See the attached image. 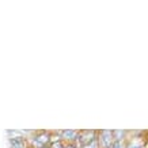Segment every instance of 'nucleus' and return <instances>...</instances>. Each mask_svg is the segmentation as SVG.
Returning <instances> with one entry per match:
<instances>
[{
    "instance_id": "obj_1",
    "label": "nucleus",
    "mask_w": 148,
    "mask_h": 148,
    "mask_svg": "<svg viewBox=\"0 0 148 148\" xmlns=\"http://www.w3.org/2000/svg\"><path fill=\"white\" fill-rule=\"evenodd\" d=\"M52 141V135L49 132H38L33 136L32 143H29L30 148H46Z\"/></svg>"
},
{
    "instance_id": "obj_2",
    "label": "nucleus",
    "mask_w": 148,
    "mask_h": 148,
    "mask_svg": "<svg viewBox=\"0 0 148 148\" xmlns=\"http://www.w3.org/2000/svg\"><path fill=\"white\" fill-rule=\"evenodd\" d=\"M98 141L101 148H112L116 139L112 130H99L98 132Z\"/></svg>"
},
{
    "instance_id": "obj_3",
    "label": "nucleus",
    "mask_w": 148,
    "mask_h": 148,
    "mask_svg": "<svg viewBox=\"0 0 148 148\" xmlns=\"http://www.w3.org/2000/svg\"><path fill=\"white\" fill-rule=\"evenodd\" d=\"M98 136L97 130H79L77 133V139H76V144L79 148H83L86 144H88L91 140H94Z\"/></svg>"
},
{
    "instance_id": "obj_4",
    "label": "nucleus",
    "mask_w": 148,
    "mask_h": 148,
    "mask_svg": "<svg viewBox=\"0 0 148 148\" xmlns=\"http://www.w3.org/2000/svg\"><path fill=\"white\" fill-rule=\"evenodd\" d=\"M10 145L11 148H30L29 141L22 136H14L10 139Z\"/></svg>"
},
{
    "instance_id": "obj_5",
    "label": "nucleus",
    "mask_w": 148,
    "mask_h": 148,
    "mask_svg": "<svg viewBox=\"0 0 148 148\" xmlns=\"http://www.w3.org/2000/svg\"><path fill=\"white\" fill-rule=\"evenodd\" d=\"M58 133H60V136H61L60 139L64 140V143H65V141H76L79 130L67 129V130H61V132H58Z\"/></svg>"
},
{
    "instance_id": "obj_6",
    "label": "nucleus",
    "mask_w": 148,
    "mask_h": 148,
    "mask_svg": "<svg viewBox=\"0 0 148 148\" xmlns=\"http://www.w3.org/2000/svg\"><path fill=\"white\" fill-rule=\"evenodd\" d=\"M64 145V141L60 137H56V139H53L52 137V141H50L49 144V148H63Z\"/></svg>"
},
{
    "instance_id": "obj_7",
    "label": "nucleus",
    "mask_w": 148,
    "mask_h": 148,
    "mask_svg": "<svg viewBox=\"0 0 148 148\" xmlns=\"http://www.w3.org/2000/svg\"><path fill=\"white\" fill-rule=\"evenodd\" d=\"M83 148H99V141H98V136L94 140H91L88 144H86Z\"/></svg>"
},
{
    "instance_id": "obj_8",
    "label": "nucleus",
    "mask_w": 148,
    "mask_h": 148,
    "mask_svg": "<svg viewBox=\"0 0 148 148\" xmlns=\"http://www.w3.org/2000/svg\"><path fill=\"white\" fill-rule=\"evenodd\" d=\"M63 148H79V147H77L76 141H65Z\"/></svg>"
},
{
    "instance_id": "obj_9",
    "label": "nucleus",
    "mask_w": 148,
    "mask_h": 148,
    "mask_svg": "<svg viewBox=\"0 0 148 148\" xmlns=\"http://www.w3.org/2000/svg\"><path fill=\"white\" fill-rule=\"evenodd\" d=\"M112 148H122V144H121V141H114V144H113V147Z\"/></svg>"
},
{
    "instance_id": "obj_10",
    "label": "nucleus",
    "mask_w": 148,
    "mask_h": 148,
    "mask_svg": "<svg viewBox=\"0 0 148 148\" xmlns=\"http://www.w3.org/2000/svg\"><path fill=\"white\" fill-rule=\"evenodd\" d=\"M128 148H141V145H139V144H130Z\"/></svg>"
},
{
    "instance_id": "obj_11",
    "label": "nucleus",
    "mask_w": 148,
    "mask_h": 148,
    "mask_svg": "<svg viewBox=\"0 0 148 148\" xmlns=\"http://www.w3.org/2000/svg\"><path fill=\"white\" fill-rule=\"evenodd\" d=\"M147 148H148V145H147Z\"/></svg>"
}]
</instances>
